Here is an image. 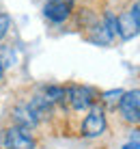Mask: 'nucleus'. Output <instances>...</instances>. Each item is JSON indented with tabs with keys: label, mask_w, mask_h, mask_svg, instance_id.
<instances>
[{
	"label": "nucleus",
	"mask_w": 140,
	"mask_h": 149,
	"mask_svg": "<svg viewBox=\"0 0 140 149\" xmlns=\"http://www.w3.org/2000/svg\"><path fill=\"white\" fill-rule=\"evenodd\" d=\"M2 145H4V149H37V141L30 134V130L11 125L4 130Z\"/></svg>",
	"instance_id": "obj_4"
},
{
	"label": "nucleus",
	"mask_w": 140,
	"mask_h": 149,
	"mask_svg": "<svg viewBox=\"0 0 140 149\" xmlns=\"http://www.w3.org/2000/svg\"><path fill=\"white\" fill-rule=\"evenodd\" d=\"M119 117L127 125H140V89L123 91L121 100L116 104Z\"/></svg>",
	"instance_id": "obj_3"
},
{
	"label": "nucleus",
	"mask_w": 140,
	"mask_h": 149,
	"mask_svg": "<svg viewBox=\"0 0 140 149\" xmlns=\"http://www.w3.org/2000/svg\"><path fill=\"white\" fill-rule=\"evenodd\" d=\"M97 91L91 86H82V84H71L65 89V104H69L71 110L82 112L89 110L93 104H97Z\"/></svg>",
	"instance_id": "obj_2"
},
{
	"label": "nucleus",
	"mask_w": 140,
	"mask_h": 149,
	"mask_svg": "<svg viewBox=\"0 0 140 149\" xmlns=\"http://www.w3.org/2000/svg\"><path fill=\"white\" fill-rule=\"evenodd\" d=\"M123 149H140V141H129L123 145Z\"/></svg>",
	"instance_id": "obj_13"
},
{
	"label": "nucleus",
	"mask_w": 140,
	"mask_h": 149,
	"mask_svg": "<svg viewBox=\"0 0 140 149\" xmlns=\"http://www.w3.org/2000/svg\"><path fill=\"white\" fill-rule=\"evenodd\" d=\"M123 95V89H112V91H103V93L99 95V104L103 106V108H116L119 100H121Z\"/></svg>",
	"instance_id": "obj_9"
},
{
	"label": "nucleus",
	"mask_w": 140,
	"mask_h": 149,
	"mask_svg": "<svg viewBox=\"0 0 140 149\" xmlns=\"http://www.w3.org/2000/svg\"><path fill=\"white\" fill-rule=\"evenodd\" d=\"M41 95H43L52 106H60V104H65V86L48 84V86H43V89H41Z\"/></svg>",
	"instance_id": "obj_8"
},
{
	"label": "nucleus",
	"mask_w": 140,
	"mask_h": 149,
	"mask_svg": "<svg viewBox=\"0 0 140 149\" xmlns=\"http://www.w3.org/2000/svg\"><path fill=\"white\" fill-rule=\"evenodd\" d=\"M129 13H132V17L136 19V24L140 28V0H134V2L129 4Z\"/></svg>",
	"instance_id": "obj_12"
},
{
	"label": "nucleus",
	"mask_w": 140,
	"mask_h": 149,
	"mask_svg": "<svg viewBox=\"0 0 140 149\" xmlns=\"http://www.w3.org/2000/svg\"><path fill=\"white\" fill-rule=\"evenodd\" d=\"M108 130V117H106V108L101 104H93L86 110V117L80 123V134L84 138H99L106 134Z\"/></svg>",
	"instance_id": "obj_1"
},
{
	"label": "nucleus",
	"mask_w": 140,
	"mask_h": 149,
	"mask_svg": "<svg viewBox=\"0 0 140 149\" xmlns=\"http://www.w3.org/2000/svg\"><path fill=\"white\" fill-rule=\"evenodd\" d=\"M2 78H4V67L0 65V82H2Z\"/></svg>",
	"instance_id": "obj_14"
},
{
	"label": "nucleus",
	"mask_w": 140,
	"mask_h": 149,
	"mask_svg": "<svg viewBox=\"0 0 140 149\" xmlns=\"http://www.w3.org/2000/svg\"><path fill=\"white\" fill-rule=\"evenodd\" d=\"M73 7H76V0H45L43 15L52 24H63L71 17Z\"/></svg>",
	"instance_id": "obj_5"
},
{
	"label": "nucleus",
	"mask_w": 140,
	"mask_h": 149,
	"mask_svg": "<svg viewBox=\"0 0 140 149\" xmlns=\"http://www.w3.org/2000/svg\"><path fill=\"white\" fill-rule=\"evenodd\" d=\"M0 65H2L4 69L15 65V52L9 45H0Z\"/></svg>",
	"instance_id": "obj_10"
},
{
	"label": "nucleus",
	"mask_w": 140,
	"mask_h": 149,
	"mask_svg": "<svg viewBox=\"0 0 140 149\" xmlns=\"http://www.w3.org/2000/svg\"><path fill=\"white\" fill-rule=\"evenodd\" d=\"M140 33L136 19L132 17V13H129V9H125V11H121L116 15V37H121L123 41H129L134 39L136 35Z\"/></svg>",
	"instance_id": "obj_6"
},
{
	"label": "nucleus",
	"mask_w": 140,
	"mask_h": 149,
	"mask_svg": "<svg viewBox=\"0 0 140 149\" xmlns=\"http://www.w3.org/2000/svg\"><path fill=\"white\" fill-rule=\"evenodd\" d=\"M11 119H13V125L17 127H24V130H35L39 125L37 117L30 112L28 104H17L15 108L11 110Z\"/></svg>",
	"instance_id": "obj_7"
},
{
	"label": "nucleus",
	"mask_w": 140,
	"mask_h": 149,
	"mask_svg": "<svg viewBox=\"0 0 140 149\" xmlns=\"http://www.w3.org/2000/svg\"><path fill=\"white\" fill-rule=\"evenodd\" d=\"M9 30H11V15L0 11V41L9 35Z\"/></svg>",
	"instance_id": "obj_11"
}]
</instances>
